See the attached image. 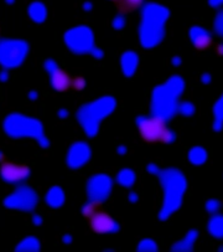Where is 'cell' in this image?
I'll return each instance as SVG.
<instances>
[{
    "mask_svg": "<svg viewBox=\"0 0 223 252\" xmlns=\"http://www.w3.org/2000/svg\"><path fill=\"white\" fill-rule=\"evenodd\" d=\"M190 37L193 46L198 50H206L212 45V35L204 28L195 26L190 30Z\"/></svg>",
    "mask_w": 223,
    "mask_h": 252,
    "instance_id": "cell-4",
    "label": "cell"
},
{
    "mask_svg": "<svg viewBox=\"0 0 223 252\" xmlns=\"http://www.w3.org/2000/svg\"><path fill=\"white\" fill-rule=\"evenodd\" d=\"M209 233H212V235L216 237H223V217L217 216L212 220L209 226Z\"/></svg>",
    "mask_w": 223,
    "mask_h": 252,
    "instance_id": "cell-8",
    "label": "cell"
},
{
    "mask_svg": "<svg viewBox=\"0 0 223 252\" xmlns=\"http://www.w3.org/2000/svg\"><path fill=\"white\" fill-rule=\"evenodd\" d=\"M207 208H208L209 211H217L218 202L215 201V200H211V201L208 202V205H207Z\"/></svg>",
    "mask_w": 223,
    "mask_h": 252,
    "instance_id": "cell-12",
    "label": "cell"
},
{
    "mask_svg": "<svg viewBox=\"0 0 223 252\" xmlns=\"http://www.w3.org/2000/svg\"><path fill=\"white\" fill-rule=\"evenodd\" d=\"M220 113L223 116V101L221 102V106H220Z\"/></svg>",
    "mask_w": 223,
    "mask_h": 252,
    "instance_id": "cell-15",
    "label": "cell"
},
{
    "mask_svg": "<svg viewBox=\"0 0 223 252\" xmlns=\"http://www.w3.org/2000/svg\"><path fill=\"white\" fill-rule=\"evenodd\" d=\"M0 174H1L3 179L9 181V183H20V181H24L29 177L30 169L25 164L5 162V163L1 164Z\"/></svg>",
    "mask_w": 223,
    "mask_h": 252,
    "instance_id": "cell-2",
    "label": "cell"
},
{
    "mask_svg": "<svg viewBox=\"0 0 223 252\" xmlns=\"http://www.w3.org/2000/svg\"><path fill=\"white\" fill-rule=\"evenodd\" d=\"M206 157L207 154L204 148H193L190 152V162L196 164V165L204 164L205 161H206Z\"/></svg>",
    "mask_w": 223,
    "mask_h": 252,
    "instance_id": "cell-7",
    "label": "cell"
},
{
    "mask_svg": "<svg viewBox=\"0 0 223 252\" xmlns=\"http://www.w3.org/2000/svg\"><path fill=\"white\" fill-rule=\"evenodd\" d=\"M98 210H99L98 205H97V204H92V205H88L85 209V215L87 216V217H91V216Z\"/></svg>",
    "mask_w": 223,
    "mask_h": 252,
    "instance_id": "cell-10",
    "label": "cell"
},
{
    "mask_svg": "<svg viewBox=\"0 0 223 252\" xmlns=\"http://www.w3.org/2000/svg\"><path fill=\"white\" fill-rule=\"evenodd\" d=\"M88 219L89 226L96 234H109L116 229L114 220L107 213L102 210L96 211Z\"/></svg>",
    "mask_w": 223,
    "mask_h": 252,
    "instance_id": "cell-3",
    "label": "cell"
},
{
    "mask_svg": "<svg viewBox=\"0 0 223 252\" xmlns=\"http://www.w3.org/2000/svg\"><path fill=\"white\" fill-rule=\"evenodd\" d=\"M139 133L148 143H170L175 136L161 118H144L139 125Z\"/></svg>",
    "mask_w": 223,
    "mask_h": 252,
    "instance_id": "cell-1",
    "label": "cell"
},
{
    "mask_svg": "<svg viewBox=\"0 0 223 252\" xmlns=\"http://www.w3.org/2000/svg\"><path fill=\"white\" fill-rule=\"evenodd\" d=\"M216 28H217L218 33L223 34V14L220 15V18H218L217 21H216Z\"/></svg>",
    "mask_w": 223,
    "mask_h": 252,
    "instance_id": "cell-11",
    "label": "cell"
},
{
    "mask_svg": "<svg viewBox=\"0 0 223 252\" xmlns=\"http://www.w3.org/2000/svg\"><path fill=\"white\" fill-rule=\"evenodd\" d=\"M71 80L72 78L67 72H65L64 70H57L52 75V86L57 91L65 92L71 87Z\"/></svg>",
    "mask_w": 223,
    "mask_h": 252,
    "instance_id": "cell-5",
    "label": "cell"
},
{
    "mask_svg": "<svg viewBox=\"0 0 223 252\" xmlns=\"http://www.w3.org/2000/svg\"><path fill=\"white\" fill-rule=\"evenodd\" d=\"M86 86V81L83 77H73L71 80V87L76 91H82Z\"/></svg>",
    "mask_w": 223,
    "mask_h": 252,
    "instance_id": "cell-9",
    "label": "cell"
},
{
    "mask_svg": "<svg viewBox=\"0 0 223 252\" xmlns=\"http://www.w3.org/2000/svg\"><path fill=\"white\" fill-rule=\"evenodd\" d=\"M223 3V0H212L213 5H220V4Z\"/></svg>",
    "mask_w": 223,
    "mask_h": 252,
    "instance_id": "cell-14",
    "label": "cell"
},
{
    "mask_svg": "<svg viewBox=\"0 0 223 252\" xmlns=\"http://www.w3.org/2000/svg\"><path fill=\"white\" fill-rule=\"evenodd\" d=\"M218 54H220V55H223V44H221V45H218Z\"/></svg>",
    "mask_w": 223,
    "mask_h": 252,
    "instance_id": "cell-13",
    "label": "cell"
},
{
    "mask_svg": "<svg viewBox=\"0 0 223 252\" xmlns=\"http://www.w3.org/2000/svg\"><path fill=\"white\" fill-rule=\"evenodd\" d=\"M143 4V0H116L117 9L121 14H129L132 11L139 9Z\"/></svg>",
    "mask_w": 223,
    "mask_h": 252,
    "instance_id": "cell-6",
    "label": "cell"
}]
</instances>
